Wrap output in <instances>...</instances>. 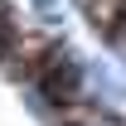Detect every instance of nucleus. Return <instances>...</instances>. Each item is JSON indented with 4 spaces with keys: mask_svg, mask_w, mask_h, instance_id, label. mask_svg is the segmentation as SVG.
Listing matches in <instances>:
<instances>
[{
    "mask_svg": "<svg viewBox=\"0 0 126 126\" xmlns=\"http://www.w3.org/2000/svg\"><path fill=\"white\" fill-rule=\"evenodd\" d=\"M29 5H34L44 19H53V15H58V0H29Z\"/></svg>",
    "mask_w": 126,
    "mask_h": 126,
    "instance_id": "1",
    "label": "nucleus"
}]
</instances>
